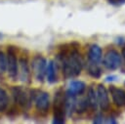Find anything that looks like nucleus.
Listing matches in <instances>:
<instances>
[{"mask_svg": "<svg viewBox=\"0 0 125 124\" xmlns=\"http://www.w3.org/2000/svg\"><path fill=\"white\" fill-rule=\"evenodd\" d=\"M80 45L77 42H72L63 45L60 48L57 55L62 67V75L65 79H72L79 76L84 67V61L79 52Z\"/></svg>", "mask_w": 125, "mask_h": 124, "instance_id": "1", "label": "nucleus"}, {"mask_svg": "<svg viewBox=\"0 0 125 124\" xmlns=\"http://www.w3.org/2000/svg\"><path fill=\"white\" fill-rule=\"evenodd\" d=\"M65 92L60 88L55 92L53 101V123L63 124L65 123L66 111H65Z\"/></svg>", "mask_w": 125, "mask_h": 124, "instance_id": "2", "label": "nucleus"}, {"mask_svg": "<svg viewBox=\"0 0 125 124\" xmlns=\"http://www.w3.org/2000/svg\"><path fill=\"white\" fill-rule=\"evenodd\" d=\"M14 103L24 110L31 107L33 100V90H25L21 86H14L11 90Z\"/></svg>", "mask_w": 125, "mask_h": 124, "instance_id": "3", "label": "nucleus"}, {"mask_svg": "<svg viewBox=\"0 0 125 124\" xmlns=\"http://www.w3.org/2000/svg\"><path fill=\"white\" fill-rule=\"evenodd\" d=\"M47 65H48V61L42 55H36L33 57L30 62V69H31V73L33 74L37 82L43 83L44 79H46Z\"/></svg>", "mask_w": 125, "mask_h": 124, "instance_id": "4", "label": "nucleus"}, {"mask_svg": "<svg viewBox=\"0 0 125 124\" xmlns=\"http://www.w3.org/2000/svg\"><path fill=\"white\" fill-rule=\"evenodd\" d=\"M7 69L6 72L12 80L18 79V68H19V57L17 47L10 45L7 47Z\"/></svg>", "mask_w": 125, "mask_h": 124, "instance_id": "5", "label": "nucleus"}, {"mask_svg": "<svg viewBox=\"0 0 125 124\" xmlns=\"http://www.w3.org/2000/svg\"><path fill=\"white\" fill-rule=\"evenodd\" d=\"M32 103H34L36 110L40 114H47L51 106V100L49 93L42 90H33Z\"/></svg>", "mask_w": 125, "mask_h": 124, "instance_id": "6", "label": "nucleus"}, {"mask_svg": "<svg viewBox=\"0 0 125 124\" xmlns=\"http://www.w3.org/2000/svg\"><path fill=\"white\" fill-rule=\"evenodd\" d=\"M103 64L108 70H116V69L120 68V66L122 64L121 55L115 49L107 50L104 56Z\"/></svg>", "mask_w": 125, "mask_h": 124, "instance_id": "7", "label": "nucleus"}, {"mask_svg": "<svg viewBox=\"0 0 125 124\" xmlns=\"http://www.w3.org/2000/svg\"><path fill=\"white\" fill-rule=\"evenodd\" d=\"M18 79L22 83H30L31 69L28 58L26 55H22L19 58V68H18Z\"/></svg>", "mask_w": 125, "mask_h": 124, "instance_id": "8", "label": "nucleus"}, {"mask_svg": "<svg viewBox=\"0 0 125 124\" xmlns=\"http://www.w3.org/2000/svg\"><path fill=\"white\" fill-rule=\"evenodd\" d=\"M96 93H97L98 105L103 111H107L110 107V101H109L107 89L104 84H99Z\"/></svg>", "mask_w": 125, "mask_h": 124, "instance_id": "9", "label": "nucleus"}, {"mask_svg": "<svg viewBox=\"0 0 125 124\" xmlns=\"http://www.w3.org/2000/svg\"><path fill=\"white\" fill-rule=\"evenodd\" d=\"M108 92L111 96L112 102L117 106L125 105V91L121 88H118L114 85H110L108 88Z\"/></svg>", "mask_w": 125, "mask_h": 124, "instance_id": "10", "label": "nucleus"}, {"mask_svg": "<svg viewBox=\"0 0 125 124\" xmlns=\"http://www.w3.org/2000/svg\"><path fill=\"white\" fill-rule=\"evenodd\" d=\"M58 67L59 64L55 61L48 62L47 65V71H46V79L48 83L55 84L58 82Z\"/></svg>", "mask_w": 125, "mask_h": 124, "instance_id": "11", "label": "nucleus"}, {"mask_svg": "<svg viewBox=\"0 0 125 124\" xmlns=\"http://www.w3.org/2000/svg\"><path fill=\"white\" fill-rule=\"evenodd\" d=\"M67 91L75 96H81L86 91V84L81 80H71L68 83Z\"/></svg>", "mask_w": 125, "mask_h": 124, "instance_id": "12", "label": "nucleus"}, {"mask_svg": "<svg viewBox=\"0 0 125 124\" xmlns=\"http://www.w3.org/2000/svg\"><path fill=\"white\" fill-rule=\"evenodd\" d=\"M103 59L102 48L97 44H92L88 50V61L94 62H100Z\"/></svg>", "mask_w": 125, "mask_h": 124, "instance_id": "13", "label": "nucleus"}, {"mask_svg": "<svg viewBox=\"0 0 125 124\" xmlns=\"http://www.w3.org/2000/svg\"><path fill=\"white\" fill-rule=\"evenodd\" d=\"M87 72L91 77H93L95 79L101 78V76L103 74V70H102V68L100 66V62H94L88 61Z\"/></svg>", "mask_w": 125, "mask_h": 124, "instance_id": "14", "label": "nucleus"}, {"mask_svg": "<svg viewBox=\"0 0 125 124\" xmlns=\"http://www.w3.org/2000/svg\"><path fill=\"white\" fill-rule=\"evenodd\" d=\"M87 101H88V104L89 107L93 110H96L98 107V100H97V93L95 91V89L93 88V86L89 87L88 91H87Z\"/></svg>", "mask_w": 125, "mask_h": 124, "instance_id": "15", "label": "nucleus"}, {"mask_svg": "<svg viewBox=\"0 0 125 124\" xmlns=\"http://www.w3.org/2000/svg\"><path fill=\"white\" fill-rule=\"evenodd\" d=\"M9 106V97L7 92L0 87V112H4Z\"/></svg>", "mask_w": 125, "mask_h": 124, "instance_id": "16", "label": "nucleus"}, {"mask_svg": "<svg viewBox=\"0 0 125 124\" xmlns=\"http://www.w3.org/2000/svg\"><path fill=\"white\" fill-rule=\"evenodd\" d=\"M88 107H89V104H88V101H87V98H86V97L81 98V99H79V100H76L75 112H77V113H82V112L86 111Z\"/></svg>", "mask_w": 125, "mask_h": 124, "instance_id": "17", "label": "nucleus"}, {"mask_svg": "<svg viewBox=\"0 0 125 124\" xmlns=\"http://www.w3.org/2000/svg\"><path fill=\"white\" fill-rule=\"evenodd\" d=\"M7 69V57L6 54L0 50V76L6 72Z\"/></svg>", "mask_w": 125, "mask_h": 124, "instance_id": "18", "label": "nucleus"}, {"mask_svg": "<svg viewBox=\"0 0 125 124\" xmlns=\"http://www.w3.org/2000/svg\"><path fill=\"white\" fill-rule=\"evenodd\" d=\"M107 2L114 7H121L125 4V0H107Z\"/></svg>", "mask_w": 125, "mask_h": 124, "instance_id": "19", "label": "nucleus"}, {"mask_svg": "<svg viewBox=\"0 0 125 124\" xmlns=\"http://www.w3.org/2000/svg\"><path fill=\"white\" fill-rule=\"evenodd\" d=\"M104 115L103 114H98L94 117V120H93V123H96V124H100V123H104Z\"/></svg>", "mask_w": 125, "mask_h": 124, "instance_id": "20", "label": "nucleus"}, {"mask_svg": "<svg viewBox=\"0 0 125 124\" xmlns=\"http://www.w3.org/2000/svg\"><path fill=\"white\" fill-rule=\"evenodd\" d=\"M104 123H111V124H116L117 120L113 116H104Z\"/></svg>", "mask_w": 125, "mask_h": 124, "instance_id": "21", "label": "nucleus"}, {"mask_svg": "<svg viewBox=\"0 0 125 124\" xmlns=\"http://www.w3.org/2000/svg\"><path fill=\"white\" fill-rule=\"evenodd\" d=\"M117 79H118L117 75H113V74H111V75L106 76V77L104 78V81H105V82H113V81H117Z\"/></svg>", "mask_w": 125, "mask_h": 124, "instance_id": "22", "label": "nucleus"}, {"mask_svg": "<svg viewBox=\"0 0 125 124\" xmlns=\"http://www.w3.org/2000/svg\"><path fill=\"white\" fill-rule=\"evenodd\" d=\"M116 44L119 45V46H125V38L124 37H117L116 40H115Z\"/></svg>", "mask_w": 125, "mask_h": 124, "instance_id": "23", "label": "nucleus"}, {"mask_svg": "<svg viewBox=\"0 0 125 124\" xmlns=\"http://www.w3.org/2000/svg\"><path fill=\"white\" fill-rule=\"evenodd\" d=\"M121 58H122V60L125 62V46L122 47V50H121Z\"/></svg>", "mask_w": 125, "mask_h": 124, "instance_id": "24", "label": "nucleus"}]
</instances>
